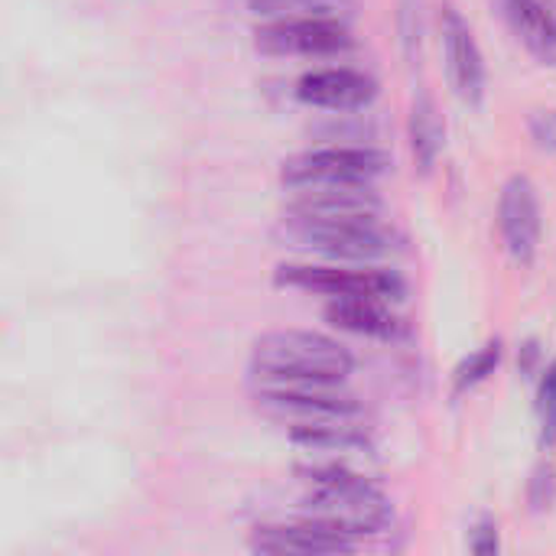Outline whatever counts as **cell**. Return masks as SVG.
Masks as SVG:
<instances>
[{
    "label": "cell",
    "instance_id": "obj_1",
    "mask_svg": "<svg viewBox=\"0 0 556 556\" xmlns=\"http://www.w3.org/2000/svg\"><path fill=\"white\" fill-rule=\"evenodd\" d=\"M303 482V511L339 534L362 541L371 534H384L394 521V508L388 495L368 482L365 476L345 469V466H309L300 469Z\"/></svg>",
    "mask_w": 556,
    "mask_h": 556
},
{
    "label": "cell",
    "instance_id": "obj_2",
    "mask_svg": "<svg viewBox=\"0 0 556 556\" xmlns=\"http://www.w3.org/2000/svg\"><path fill=\"white\" fill-rule=\"evenodd\" d=\"M352 368L342 342L309 329H277L251 349V375L261 384H345Z\"/></svg>",
    "mask_w": 556,
    "mask_h": 556
},
{
    "label": "cell",
    "instance_id": "obj_3",
    "mask_svg": "<svg viewBox=\"0 0 556 556\" xmlns=\"http://www.w3.org/2000/svg\"><path fill=\"white\" fill-rule=\"evenodd\" d=\"M280 238L296 248L319 254L326 261H381L394 251V235L371 218H313L287 212L280 222Z\"/></svg>",
    "mask_w": 556,
    "mask_h": 556
},
{
    "label": "cell",
    "instance_id": "obj_4",
    "mask_svg": "<svg viewBox=\"0 0 556 556\" xmlns=\"http://www.w3.org/2000/svg\"><path fill=\"white\" fill-rule=\"evenodd\" d=\"M391 156L375 147H316L283 160L280 182L287 189H309V186H371L384 176Z\"/></svg>",
    "mask_w": 556,
    "mask_h": 556
},
{
    "label": "cell",
    "instance_id": "obj_5",
    "mask_svg": "<svg viewBox=\"0 0 556 556\" xmlns=\"http://www.w3.org/2000/svg\"><path fill=\"white\" fill-rule=\"evenodd\" d=\"M277 287H293L306 293H319L329 300L368 296V300H404L407 287L394 270H352L339 264H280L274 274Z\"/></svg>",
    "mask_w": 556,
    "mask_h": 556
},
{
    "label": "cell",
    "instance_id": "obj_6",
    "mask_svg": "<svg viewBox=\"0 0 556 556\" xmlns=\"http://www.w3.org/2000/svg\"><path fill=\"white\" fill-rule=\"evenodd\" d=\"M254 46L277 59H326L349 52L355 36L339 16H293L261 23L254 29Z\"/></svg>",
    "mask_w": 556,
    "mask_h": 556
},
{
    "label": "cell",
    "instance_id": "obj_7",
    "mask_svg": "<svg viewBox=\"0 0 556 556\" xmlns=\"http://www.w3.org/2000/svg\"><path fill=\"white\" fill-rule=\"evenodd\" d=\"M254 401L267 417L283 424L362 417V404L342 384H261Z\"/></svg>",
    "mask_w": 556,
    "mask_h": 556
},
{
    "label": "cell",
    "instance_id": "obj_8",
    "mask_svg": "<svg viewBox=\"0 0 556 556\" xmlns=\"http://www.w3.org/2000/svg\"><path fill=\"white\" fill-rule=\"evenodd\" d=\"M440 36H443L446 72H450V85H453L456 98L469 108H479L485 101L489 72H485V55L479 49V39H476L469 20L456 7H443Z\"/></svg>",
    "mask_w": 556,
    "mask_h": 556
},
{
    "label": "cell",
    "instance_id": "obj_9",
    "mask_svg": "<svg viewBox=\"0 0 556 556\" xmlns=\"http://www.w3.org/2000/svg\"><path fill=\"white\" fill-rule=\"evenodd\" d=\"M498 235L505 251L515 264H534L541 235H544V215H541V195L538 186L528 176H511L502 186L498 195Z\"/></svg>",
    "mask_w": 556,
    "mask_h": 556
},
{
    "label": "cell",
    "instance_id": "obj_10",
    "mask_svg": "<svg viewBox=\"0 0 556 556\" xmlns=\"http://www.w3.org/2000/svg\"><path fill=\"white\" fill-rule=\"evenodd\" d=\"M251 551L274 556H332L358 551V541H352V538L339 534L336 528L303 515L300 521H290V525L254 528Z\"/></svg>",
    "mask_w": 556,
    "mask_h": 556
},
{
    "label": "cell",
    "instance_id": "obj_11",
    "mask_svg": "<svg viewBox=\"0 0 556 556\" xmlns=\"http://www.w3.org/2000/svg\"><path fill=\"white\" fill-rule=\"evenodd\" d=\"M296 98L309 108L319 111H362L378 98V81L362 72V68H349V65H336V68H313L306 75H300L296 81Z\"/></svg>",
    "mask_w": 556,
    "mask_h": 556
},
{
    "label": "cell",
    "instance_id": "obj_12",
    "mask_svg": "<svg viewBox=\"0 0 556 556\" xmlns=\"http://www.w3.org/2000/svg\"><path fill=\"white\" fill-rule=\"evenodd\" d=\"M287 212L313 218H371L381 212V199L371 186H309L296 189V199Z\"/></svg>",
    "mask_w": 556,
    "mask_h": 556
},
{
    "label": "cell",
    "instance_id": "obj_13",
    "mask_svg": "<svg viewBox=\"0 0 556 556\" xmlns=\"http://www.w3.org/2000/svg\"><path fill=\"white\" fill-rule=\"evenodd\" d=\"M326 323L332 329L365 336V339H381V342H394L404 336V323L384 306V300H368V296L329 300Z\"/></svg>",
    "mask_w": 556,
    "mask_h": 556
},
{
    "label": "cell",
    "instance_id": "obj_14",
    "mask_svg": "<svg viewBox=\"0 0 556 556\" xmlns=\"http://www.w3.org/2000/svg\"><path fill=\"white\" fill-rule=\"evenodd\" d=\"M511 33L531 55L556 65V3L554 0H498Z\"/></svg>",
    "mask_w": 556,
    "mask_h": 556
},
{
    "label": "cell",
    "instance_id": "obj_15",
    "mask_svg": "<svg viewBox=\"0 0 556 556\" xmlns=\"http://www.w3.org/2000/svg\"><path fill=\"white\" fill-rule=\"evenodd\" d=\"M287 433L296 446L313 453H365L371 450L368 430L362 417H329V420H306L287 424Z\"/></svg>",
    "mask_w": 556,
    "mask_h": 556
},
{
    "label": "cell",
    "instance_id": "obj_16",
    "mask_svg": "<svg viewBox=\"0 0 556 556\" xmlns=\"http://www.w3.org/2000/svg\"><path fill=\"white\" fill-rule=\"evenodd\" d=\"M410 153L417 160V166L424 173H430L443 153V143H446V130H443V121H440V111L433 104L430 94H417L414 104H410Z\"/></svg>",
    "mask_w": 556,
    "mask_h": 556
},
{
    "label": "cell",
    "instance_id": "obj_17",
    "mask_svg": "<svg viewBox=\"0 0 556 556\" xmlns=\"http://www.w3.org/2000/svg\"><path fill=\"white\" fill-rule=\"evenodd\" d=\"M502 355H505V345H502V339H495V342H485V345H482L479 352H472L469 358H463V362L456 365V371H453V391H456V394H466V391L485 384V381L498 371Z\"/></svg>",
    "mask_w": 556,
    "mask_h": 556
},
{
    "label": "cell",
    "instance_id": "obj_18",
    "mask_svg": "<svg viewBox=\"0 0 556 556\" xmlns=\"http://www.w3.org/2000/svg\"><path fill=\"white\" fill-rule=\"evenodd\" d=\"M352 0H248L254 16L293 20V16H339Z\"/></svg>",
    "mask_w": 556,
    "mask_h": 556
},
{
    "label": "cell",
    "instance_id": "obj_19",
    "mask_svg": "<svg viewBox=\"0 0 556 556\" xmlns=\"http://www.w3.org/2000/svg\"><path fill=\"white\" fill-rule=\"evenodd\" d=\"M538 414H541V443H556V362H551L541 371V388H538Z\"/></svg>",
    "mask_w": 556,
    "mask_h": 556
},
{
    "label": "cell",
    "instance_id": "obj_20",
    "mask_svg": "<svg viewBox=\"0 0 556 556\" xmlns=\"http://www.w3.org/2000/svg\"><path fill=\"white\" fill-rule=\"evenodd\" d=\"M531 140L544 150V153H556V111H534L528 121Z\"/></svg>",
    "mask_w": 556,
    "mask_h": 556
},
{
    "label": "cell",
    "instance_id": "obj_21",
    "mask_svg": "<svg viewBox=\"0 0 556 556\" xmlns=\"http://www.w3.org/2000/svg\"><path fill=\"white\" fill-rule=\"evenodd\" d=\"M498 528L492 525V521H482V525H476L472 528V534H469V551L479 556H492L498 554Z\"/></svg>",
    "mask_w": 556,
    "mask_h": 556
},
{
    "label": "cell",
    "instance_id": "obj_22",
    "mask_svg": "<svg viewBox=\"0 0 556 556\" xmlns=\"http://www.w3.org/2000/svg\"><path fill=\"white\" fill-rule=\"evenodd\" d=\"M556 498V479L551 469H538L531 479V505L534 508H551V502Z\"/></svg>",
    "mask_w": 556,
    "mask_h": 556
},
{
    "label": "cell",
    "instance_id": "obj_23",
    "mask_svg": "<svg viewBox=\"0 0 556 556\" xmlns=\"http://www.w3.org/2000/svg\"><path fill=\"white\" fill-rule=\"evenodd\" d=\"M521 352H525L521 371H525V375H531V371H534V362H538V355H541V352H538V345H534V342H528V345H525Z\"/></svg>",
    "mask_w": 556,
    "mask_h": 556
}]
</instances>
